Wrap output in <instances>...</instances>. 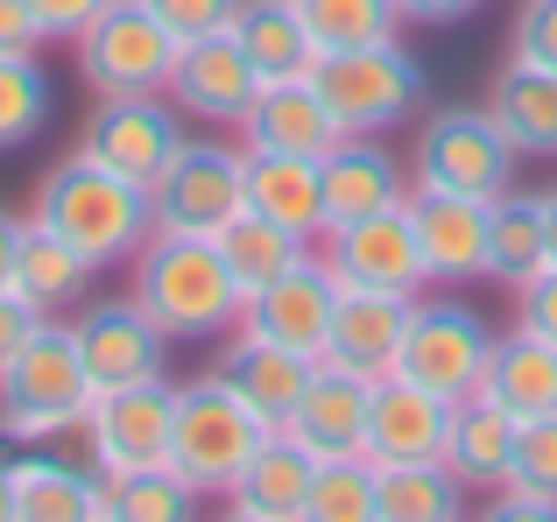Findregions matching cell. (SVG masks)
Masks as SVG:
<instances>
[{"label":"cell","mask_w":557,"mask_h":522,"mask_svg":"<svg viewBox=\"0 0 557 522\" xmlns=\"http://www.w3.org/2000/svg\"><path fill=\"white\" fill-rule=\"evenodd\" d=\"M36 226L64 234L92 269H113V261H135L141 240L156 234V206L141 184H127L121 170L92 163L85 149H71L50 177L36 184Z\"/></svg>","instance_id":"6da1fadb"},{"label":"cell","mask_w":557,"mask_h":522,"mask_svg":"<svg viewBox=\"0 0 557 522\" xmlns=\"http://www.w3.org/2000/svg\"><path fill=\"white\" fill-rule=\"evenodd\" d=\"M135 269V289L127 297L163 325V339H226L240 325V283H233L226 254L205 234H149L141 254L127 261Z\"/></svg>","instance_id":"7a4b0ae2"},{"label":"cell","mask_w":557,"mask_h":522,"mask_svg":"<svg viewBox=\"0 0 557 522\" xmlns=\"http://www.w3.org/2000/svg\"><path fill=\"white\" fill-rule=\"evenodd\" d=\"M92 374H85L78 353V332L64 318H36L22 346L0 360V438H22V445H50L64 431L85 424L92 410Z\"/></svg>","instance_id":"3957f363"},{"label":"cell","mask_w":557,"mask_h":522,"mask_svg":"<svg viewBox=\"0 0 557 522\" xmlns=\"http://www.w3.org/2000/svg\"><path fill=\"white\" fill-rule=\"evenodd\" d=\"M269 417L226 382V374H198L177 382V424H170V467L184 473L198 495H226L240 481V467L255 459V445L269 438Z\"/></svg>","instance_id":"277c9868"},{"label":"cell","mask_w":557,"mask_h":522,"mask_svg":"<svg viewBox=\"0 0 557 522\" xmlns=\"http://www.w3.org/2000/svg\"><path fill=\"white\" fill-rule=\"evenodd\" d=\"M311 85L325 92L332 121L346 135H395L403 121L423 113V64L403 36L360 42V50H325L311 71Z\"/></svg>","instance_id":"5b68a950"},{"label":"cell","mask_w":557,"mask_h":522,"mask_svg":"<svg viewBox=\"0 0 557 522\" xmlns=\"http://www.w3.org/2000/svg\"><path fill=\"white\" fill-rule=\"evenodd\" d=\"M516 163H522V149L502 135V121L487 107H437L417 121L409 184L459 191V198H502V191H516Z\"/></svg>","instance_id":"8992f818"},{"label":"cell","mask_w":557,"mask_h":522,"mask_svg":"<svg viewBox=\"0 0 557 522\" xmlns=\"http://www.w3.org/2000/svg\"><path fill=\"white\" fill-rule=\"evenodd\" d=\"M177 50H184V36L149 0H107V8L71 36L78 78L92 85V92H163L170 71H177Z\"/></svg>","instance_id":"52a82bcc"},{"label":"cell","mask_w":557,"mask_h":522,"mask_svg":"<svg viewBox=\"0 0 557 522\" xmlns=\"http://www.w3.org/2000/svg\"><path fill=\"white\" fill-rule=\"evenodd\" d=\"M487 360H494V325L473 311V303L417 297L388 374H409L417 388H437L445 402H466V396H480V382H487Z\"/></svg>","instance_id":"ba28073f"},{"label":"cell","mask_w":557,"mask_h":522,"mask_svg":"<svg viewBox=\"0 0 557 522\" xmlns=\"http://www.w3.org/2000/svg\"><path fill=\"white\" fill-rule=\"evenodd\" d=\"M170 424H177V382L156 374V382L99 388L85 424H78V438H85V459H92L107 481H121V473L170 467Z\"/></svg>","instance_id":"9c48e42d"},{"label":"cell","mask_w":557,"mask_h":522,"mask_svg":"<svg viewBox=\"0 0 557 522\" xmlns=\"http://www.w3.org/2000/svg\"><path fill=\"white\" fill-rule=\"evenodd\" d=\"M156 234H205L212 240L233 212H247V149L240 141H184L170 170L149 184Z\"/></svg>","instance_id":"30bf717a"},{"label":"cell","mask_w":557,"mask_h":522,"mask_svg":"<svg viewBox=\"0 0 557 522\" xmlns=\"http://www.w3.org/2000/svg\"><path fill=\"white\" fill-rule=\"evenodd\" d=\"M318 254H325V269L339 275V289H381V297H423V289H431V269H423V248H417V220H409V198L403 206H381V212H360V220L325 226Z\"/></svg>","instance_id":"8fae6325"},{"label":"cell","mask_w":557,"mask_h":522,"mask_svg":"<svg viewBox=\"0 0 557 522\" xmlns=\"http://www.w3.org/2000/svg\"><path fill=\"white\" fill-rule=\"evenodd\" d=\"M184 141L190 135H184V113H177V99H170V92H99V107H92V121H85L78 149L92 156V163L121 170L127 184L149 191Z\"/></svg>","instance_id":"7c38bea8"},{"label":"cell","mask_w":557,"mask_h":522,"mask_svg":"<svg viewBox=\"0 0 557 522\" xmlns=\"http://www.w3.org/2000/svg\"><path fill=\"white\" fill-rule=\"evenodd\" d=\"M332 311H339V275H332L325 254L311 248L297 269H283L275 283H261L255 297L240 303V332L318 360V353H325V332H332Z\"/></svg>","instance_id":"4fadbf2b"},{"label":"cell","mask_w":557,"mask_h":522,"mask_svg":"<svg viewBox=\"0 0 557 522\" xmlns=\"http://www.w3.org/2000/svg\"><path fill=\"white\" fill-rule=\"evenodd\" d=\"M177 99L184 121H205V127H240L247 107L261 92V71L247 64V50L233 42V28H212V36H190L177 50V71L163 85Z\"/></svg>","instance_id":"5bb4252c"},{"label":"cell","mask_w":557,"mask_h":522,"mask_svg":"<svg viewBox=\"0 0 557 522\" xmlns=\"http://www.w3.org/2000/svg\"><path fill=\"white\" fill-rule=\"evenodd\" d=\"M78 332V353H85V374L92 388H127V382H156L170 360V339L135 297H107V303H85L71 318Z\"/></svg>","instance_id":"9a60e30c"},{"label":"cell","mask_w":557,"mask_h":522,"mask_svg":"<svg viewBox=\"0 0 557 522\" xmlns=\"http://www.w3.org/2000/svg\"><path fill=\"white\" fill-rule=\"evenodd\" d=\"M409 220H417V248H423V269H431V289H466L487 275V198L409 184Z\"/></svg>","instance_id":"2e32d148"},{"label":"cell","mask_w":557,"mask_h":522,"mask_svg":"<svg viewBox=\"0 0 557 522\" xmlns=\"http://www.w3.org/2000/svg\"><path fill=\"white\" fill-rule=\"evenodd\" d=\"M451 410L437 388H417L409 374H374L368 402V459L374 467H417V459H445Z\"/></svg>","instance_id":"e0dca14e"},{"label":"cell","mask_w":557,"mask_h":522,"mask_svg":"<svg viewBox=\"0 0 557 522\" xmlns=\"http://www.w3.org/2000/svg\"><path fill=\"white\" fill-rule=\"evenodd\" d=\"M311 481H318V452L297 438V431L275 424L269 438L255 445V459L240 467V481L226 487V509L240 522H304Z\"/></svg>","instance_id":"ac0fdd59"},{"label":"cell","mask_w":557,"mask_h":522,"mask_svg":"<svg viewBox=\"0 0 557 522\" xmlns=\"http://www.w3.org/2000/svg\"><path fill=\"white\" fill-rule=\"evenodd\" d=\"M14 515L22 522H107V481L92 459H64L50 445L14 452Z\"/></svg>","instance_id":"d6986e66"},{"label":"cell","mask_w":557,"mask_h":522,"mask_svg":"<svg viewBox=\"0 0 557 522\" xmlns=\"http://www.w3.org/2000/svg\"><path fill=\"white\" fill-rule=\"evenodd\" d=\"M368 402H374V374L354 368H325L318 360L311 388L297 396L283 431H297L318 459H346V452H368Z\"/></svg>","instance_id":"ffe728a7"},{"label":"cell","mask_w":557,"mask_h":522,"mask_svg":"<svg viewBox=\"0 0 557 522\" xmlns=\"http://www.w3.org/2000/svg\"><path fill=\"white\" fill-rule=\"evenodd\" d=\"M240 135V149H289V156H325L332 141L346 135L339 121H332L325 92H318L311 78H269L255 92V107H247V121L233 127Z\"/></svg>","instance_id":"44dd1931"},{"label":"cell","mask_w":557,"mask_h":522,"mask_svg":"<svg viewBox=\"0 0 557 522\" xmlns=\"http://www.w3.org/2000/svg\"><path fill=\"white\" fill-rule=\"evenodd\" d=\"M403 198H409V163L381 135H339L325 149V226L403 206Z\"/></svg>","instance_id":"7402d4cb"},{"label":"cell","mask_w":557,"mask_h":522,"mask_svg":"<svg viewBox=\"0 0 557 522\" xmlns=\"http://www.w3.org/2000/svg\"><path fill=\"white\" fill-rule=\"evenodd\" d=\"M247 212L289 226L304 240H325V156L247 149Z\"/></svg>","instance_id":"603a6c76"},{"label":"cell","mask_w":557,"mask_h":522,"mask_svg":"<svg viewBox=\"0 0 557 522\" xmlns=\"http://www.w3.org/2000/svg\"><path fill=\"white\" fill-rule=\"evenodd\" d=\"M409 303L417 297H381V289H339V311L325 332V368H354V374H388L395 346H403Z\"/></svg>","instance_id":"cb8c5ba5"},{"label":"cell","mask_w":557,"mask_h":522,"mask_svg":"<svg viewBox=\"0 0 557 522\" xmlns=\"http://www.w3.org/2000/svg\"><path fill=\"white\" fill-rule=\"evenodd\" d=\"M219 374H226V382L240 388L269 424H289V410H297V396L311 388L318 360L311 353H289V346H275V339H255V332L233 325L226 353H219Z\"/></svg>","instance_id":"d4e9b609"},{"label":"cell","mask_w":557,"mask_h":522,"mask_svg":"<svg viewBox=\"0 0 557 522\" xmlns=\"http://www.w3.org/2000/svg\"><path fill=\"white\" fill-rule=\"evenodd\" d=\"M233 42H240L247 64L261 71V85H269V78H311L318 57H325L297 0H240V14H233Z\"/></svg>","instance_id":"484cf974"},{"label":"cell","mask_w":557,"mask_h":522,"mask_svg":"<svg viewBox=\"0 0 557 522\" xmlns=\"http://www.w3.org/2000/svg\"><path fill=\"white\" fill-rule=\"evenodd\" d=\"M550 269V220L544 191H502L487 198V283L522 289Z\"/></svg>","instance_id":"4316f807"},{"label":"cell","mask_w":557,"mask_h":522,"mask_svg":"<svg viewBox=\"0 0 557 522\" xmlns=\"http://www.w3.org/2000/svg\"><path fill=\"white\" fill-rule=\"evenodd\" d=\"M480 396L502 402L508 417H550L557 410V346L536 339V332H502L494 339V360H487V382H480Z\"/></svg>","instance_id":"83f0119b"},{"label":"cell","mask_w":557,"mask_h":522,"mask_svg":"<svg viewBox=\"0 0 557 522\" xmlns=\"http://www.w3.org/2000/svg\"><path fill=\"white\" fill-rule=\"evenodd\" d=\"M487 113L502 121V135L516 141L522 156H557V71L508 57V64L494 71Z\"/></svg>","instance_id":"f1b7e54d"},{"label":"cell","mask_w":557,"mask_h":522,"mask_svg":"<svg viewBox=\"0 0 557 522\" xmlns=\"http://www.w3.org/2000/svg\"><path fill=\"white\" fill-rule=\"evenodd\" d=\"M508 459H516V417L502 410V402L487 396H466L459 410H451V438H445V467L466 481V495L473 487H502L508 481Z\"/></svg>","instance_id":"f546056e"},{"label":"cell","mask_w":557,"mask_h":522,"mask_svg":"<svg viewBox=\"0 0 557 522\" xmlns=\"http://www.w3.org/2000/svg\"><path fill=\"white\" fill-rule=\"evenodd\" d=\"M92 275L99 269L71 248L64 234H50V226L28 220L22 254H14V297H28L42 318H57V311H71V303H85V283H92Z\"/></svg>","instance_id":"4dcf8cb0"},{"label":"cell","mask_w":557,"mask_h":522,"mask_svg":"<svg viewBox=\"0 0 557 522\" xmlns=\"http://www.w3.org/2000/svg\"><path fill=\"white\" fill-rule=\"evenodd\" d=\"M212 248L226 254V269H233V283H240V297H255L261 283H275L283 269H297V261L311 254L318 240L289 234V226L261 220V212H233V220L212 234Z\"/></svg>","instance_id":"1f68e13d"},{"label":"cell","mask_w":557,"mask_h":522,"mask_svg":"<svg viewBox=\"0 0 557 522\" xmlns=\"http://www.w3.org/2000/svg\"><path fill=\"white\" fill-rule=\"evenodd\" d=\"M466 509V481L445 459L381 467V522H451Z\"/></svg>","instance_id":"d6a6232c"},{"label":"cell","mask_w":557,"mask_h":522,"mask_svg":"<svg viewBox=\"0 0 557 522\" xmlns=\"http://www.w3.org/2000/svg\"><path fill=\"white\" fill-rule=\"evenodd\" d=\"M57 92L50 71L36 64V50H0V149H22L50 127Z\"/></svg>","instance_id":"836d02e7"},{"label":"cell","mask_w":557,"mask_h":522,"mask_svg":"<svg viewBox=\"0 0 557 522\" xmlns=\"http://www.w3.org/2000/svg\"><path fill=\"white\" fill-rule=\"evenodd\" d=\"M304 522H381V467L368 452H346V459H318V481H311V509Z\"/></svg>","instance_id":"e575fe53"},{"label":"cell","mask_w":557,"mask_h":522,"mask_svg":"<svg viewBox=\"0 0 557 522\" xmlns=\"http://www.w3.org/2000/svg\"><path fill=\"white\" fill-rule=\"evenodd\" d=\"M99 481H107V473H99ZM198 501L205 495L177 467H149V473L107 481V522H184V515H198Z\"/></svg>","instance_id":"d590c367"},{"label":"cell","mask_w":557,"mask_h":522,"mask_svg":"<svg viewBox=\"0 0 557 522\" xmlns=\"http://www.w3.org/2000/svg\"><path fill=\"white\" fill-rule=\"evenodd\" d=\"M304 22H311L318 50H360V42H388L403 28L395 0H297Z\"/></svg>","instance_id":"8d00e7d4"},{"label":"cell","mask_w":557,"mask_h":522,"mask_svg":"<svg viewBox=\"0 0 557 522\" xmlns=\"http://www.w3.org/2000/svg\"><path fill=\"white\" fill-rule=\"evenodd\" d=\"M508 481L557 495V410L550 417H522V424H516V459H508Z\"/></svg>","instance_id":"74e56055"},{"label":"cell","mask_w":557,"mask_h":522,"mask_svg":"<svg viewBox=\"0 0 557 522\" xmlns=\"http://www.w3.org/2000/svg\"><path fill=\"white\" fill-rule=\"evenodd\" d=\"M508 57L557 71V0H522L516 28H508Z\"/></svg>","instance_id":"f35d334b"},{"label":"cell","mask_w":557,"mask_h":522,"mask_svg":"<svg viewBox=\"0 0 557 522\" xmlns=\"http://www.w3.org/2000/svg\"><path fill=\"white\" fill-rule=\"evenodd\" d=\"M149 8H156V14H163V22L190 42V36H212V28H233L240 0H149Z\"/></svg>","instance_id":"ab89813d"},{"label":"cell","mask_w":557,"mask_h":522,"mask_svg":"<svg viewBox=\"0 0 557 522\" xmlns=\"http://www.w3.org/2000/svg\"><path fill=\"white\" fill-rule=\"evenodd\" d=\"M516 325L557 346V261H550L544 275H536V283H522V289H516Z\"/></svg>","instance_id":"60d3db41"},{"label":"cell","mask_w":557,"mask_h":522,"mask_svg":"<svg viewBox=\"0 0 557 522\" xmlns=\"http://www.w3.org/2000/svg\"><path fill=\"white\" fill-rule=\"evenodd\" d=\"M28 8H36V22H42V36H50V42H71L99 8H107V0H28Z\"/></svg>","instance_id":"b9f144b4"},{"label":"cell","mask_w":557,"mask_h":522,"mask_svg":"<svg viewBox=\"0 0 557 522\" xmlns=\"http://www.w3.org/2000/svg\"><path fill=\"white\" fill-rule=\"evenodd\" d=\"M494 515H530V522H557V495H544V487H516V481H502V487H494Z\"/></svg>","instance_id":"7bdbcfd3"},{"label":"cell","mask_w":557,"mask_h":522,"mask_svg":"<svg viewBox=\"0 0 557 522\" xmlns=\"http://www.w3.org/2000/svg\"><path fill=\"white\" fill-rule=\"evenodd\" d=\"M36 42H50L42 22H36V8H28V0H0V50H36Z\"/></svg>","instance_id":"ee69618b"},{"label":"cell","mask_w":557,"mask_h":522,"mask_svg":"<svg viewBox=\"0 0 557 522\" xmlns=\"http://www.w3.org/2000/svg\"><path fill=\"white\" fill-rule=\"evenodd\" d=\"M403 8V22H423V28H451V22H466V14H480L487 0H395Z\"/></svg>","instance_id":"f6af8a7d"},{"label":"cell","mask_w":557,"mask_h":522,"mask_svg":"<svg viewBox=\"0 0 557 522\" xmlns=\"http://www.w3.org/2000/svg\"><path fill=\"white\" fill-rule=\"evenodd\" d=\"M36 303H28V297H14V289H0V360H8L14 353V346H22L28 339V332H36Z\"/></svg>","instance_id":"bcb514c9"},{"label":"cell","mask_w":557,"mask_h":522,"mask_svg":"<svg viewBox=\"0 0 557 522\" xmlns=\"http://www.w3.org/2000/svg\"><path fill=\"white\" fill-rule=\"evenodd\" d=\"M22 234H28V220H14V212L0 206V289H14V254H22Z\"/></svg>","instance_id":"7dc6e473"},{"label":"cell","mask_w":557,"mask_h":522,"mask_svg":"<svg viewBox=\"0 0 557 522\" xmlns=\"http://www.w3.org/2000/svg\"><path fill=\"white\" fill-rule=\"evenodd\" d=\"M0 522H14V452L0 445Z\"/></svg>","instance_id":"c3c4849f"},{"label":"cell","mask_w":557,"mask_h":522,"mask_svg":"<svg viewBox=\"0 0 557 522\" xmlns=\"http://www.w3.org/2000/svg\"><path fill=\"white\" fill-rule=\"evenodd\" d=\"M544 220H550V261H557V191H544Z\"/></svg>","instance_id":"681fc988"}]
</instances>
